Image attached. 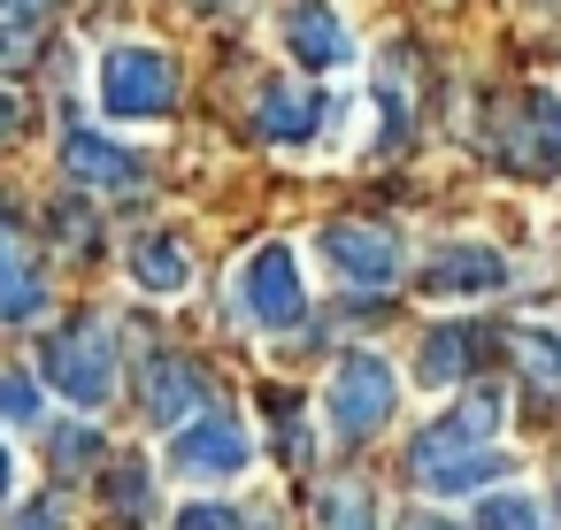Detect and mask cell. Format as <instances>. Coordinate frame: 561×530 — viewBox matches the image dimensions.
Masks as SVG:
<instances>
[{
    "mask_svg": "<svg viewBox=\"0 0 561 530\" xmlns=\"http://www.w3.org/2000/svg\"><path fill=\"white\" fill-rule=\"evenodd\" d=\"M239 308L262 323V331H293L308 315V292H300V262L293 246H262L247 269H239Z\"/></svg>",
    "mask_w": 561,
    "mask_h": 530,
    "instance_id": "cell-6",
    "label": "cell"
},
{
    "mask_svg": "<svg viewBox=\"0 0 561 530\" xmlns=\"http://www.w3.org/2000/svg\"><path fill=\"white\" fill-rule=\"evenodd\" d=\"M285 47H293V62H308V70L354 62V39H346V24H339V9H323V0H293V9H285Z\"/></svg>",
    "mask_w": 561,
    "mask_h": 530,
    "instance_id": "cell-11",
    "label": "cell"
},
{
    "mask_svg": "<svg viewBox=\"0 0 561 530\" xmlns=\"http://www.w3.org/2000/svg\"><path fill=\"white\" fill-rule=\"evenodd\" d=\"M24 62H32V24L0 16V70H24Z\"/></svg>",
    "mask_w": 561,
    "mask_h": 530,
    "instance_id": "cell-23",
    "label": "cell"
},
{
    "mask_svg": "<svg viewBox=\"0 0 561 530\" xmlns=\"http://www.w3.org/2000/svg\"><path fill=\"white\" fill-rule=\"evenodd\" d=\"M423 492H438V499H454V492H484L492 476H515V461L507 453H492V446H469V453H446V461H423V469H408Z\"/></svg>",
    "mask_w": 561,
    "mask_h": 530,
    "instance_id": "cell-14",
    "label": "cell"
},
{
    "mask_svg": "<svg viewBox=\"0 0 561 530\" xmlns=\"http://www.w3.org/2000/svg\"><path fill=\"white\" fill-rule=\"evenodd\" d=\"M0 415H9V423H39V392L24 377H0Z\"/></svg>",
    "mask_w": 561,
    "mask_h": 530,
    "instance_id": "cell-24",
    "label": "cell"
},
{
    "mask_svg": "<svg viewBox=\"0 0 561 530\" xmlns=\"http://www.w3.org/2000/svg\"><path fill=\"white\" fill-rule=\"evenodd\" d=\"M101 108L116 124H147L178 108V62L162 47H108L101 55Z\"/></svg>",
    "mask_w": 561,
    "mask_h": 530,
    "instance_id": "cell-3",
    "label": "cell"
},
{
    "mask_svg": "<svg viewBox=\"0 0 561 530\" xmlns=\"http://www.w3.org/2000/svg\"><path fill=\"white\" fill-rule=\"evenodd\" d=\"M201 407H208V377L185 354H147V423L170 430V423H193Z\"/></svg>",
    "mask_w": 561,
    "mask_h": 530,
    "instance_id": "cell-10",
    "label": "cell"
},
{
    "mask_svg": "<svg viewBox=\"0 0 561 530\" xmlns=\"http://www.w3.org/2000/svg\"><path fill=\"white\" fill-rule=\"evenodd\" d=\"M316 530H377V499L362 484H331L316 499Z\"/></svg>",
    "mask_w": 561,
    "mask_h": 530,
    "instance_id": "cell-18",
    "label": "cell"
},
{
    "mask_svg": "<svg viewBox=\"0 0 561 530\" xmlns=\"http://www.w3.org/2000/svg\"><path fill=\"white\" fill-rule=\"evenodd\" d=\"M0 499H9V446H0Z\"/></svg>",
    "mask_w": 561,
    "mask_h": 530,
    "instance_id": "cell-30",
    "label": "cell"
},
{
    "mask_svg": "<svg viewBox=\"0 0 561 530\" xmlns=\"http://www.w3.org/2000/svg\"><path fill=\"white\" fill-rule=\"evenodd\" d=\"M178 530H239V522H231V507H193V515H178Z\"/></svg>",
    "mask_w": 561,
    "mask_h": 530,
    "instance_id": "cell-26",
    "label": "cell"
},
{
    "mask_svg": "<svg viewBox=\"0 0 561 530\" xmlns=\"http://www.w3.org/2000/svg\"><path fill=\"white\" fill-rule=\"evenodd\" d=\"M101 499H108L124 522H139V515H147V499H154V484H147V469H139V461H124V469L101 484Z\"/></svg>",
    "mask_w": 561,
    "mask_h": 530,
    "instance_id": "cell-21",
    "label": "cell"
},
{
    "mask_svg": "<svg viewBox=\"0 0 561 530\" xmlns=\"http://www.w3.org/2000/svg\"><path fill=\"white\" fill-rule=\"evenodd\" d=\"M47 446H55V469H62V476H78V469L101 453V430H93V423H70V430H55Z\"/></svg>",
    "mask_w": 561,
    "mask_h": 530,
    "instance_id": "cell-22",
    "label": "cell"
},
{
    "mask_svg": "<svg viewBox=\"0 0 561 530\" xmlns=\"http://www.w3.org/2000/svg\"><path fill=\"white\" fill-rule=\"evenodd\" d=\"M323 108L331 101H316V93H293V85H262V139H277V147H300V139H316V124H323Z\"/></svg>",
    "mask_w": 561,
    "mask_h": 530,
    "instance_id": "cell-15",
    "label": "cell"
},
{
    "mask_svg": "<svg viewBox=\"0 0 561 530\" xmlns=\"http://www.w3.org/2000/svg\"><path fill=\"white\" fill-rule=\"evenodd\" d=\"M500 407H507V392L500 384H477L454 415H438L431 430H415V446H408V469H423V461H446V453H469V446H492V430H500Z\"/></svg>",
    "mask_w": 561,
    "mask_h": 530,
    "instance_id": "cell-8",
    "label": "cell"
},
{
    "mask_svg": "<svg viewBox=\"0 0 561 530\" xmlns=\"http://www.w3.org/2000/svg\"><path fill=\"white\" fill-rule=\"evenodd\" d=\"M392 400H400L392 361H385V354H369V346H354V354L331 369L323 415H331V430H339L346 446H362V438H377V430L392 423Z\"/></svg>",
    "mask_w": 561,
    "mask_h": 530,
    "instance_id": "cell-2",
    "label": "cell"
},
{
    "mask_svg": "<svg viewBox=\"0 0 561 530\" xmlns=\"http://www.w3.org/2000/svg\"><path fill=\"white\" fill-rule=\"evenodd\" d=\"M39 377H47L55 392H70L78 407H108V392H116V331H108L101 315L55 323L47 346H39Z\"/></svg>",
    "mask_w": 561,
    "mask_h": 530,
    "instance_id": "cell-1",
    "label": "cell"
},
{
    "mask_svg": "<svg viewBox=\"0 0 561 530\" xmlns=\"http://www.w3.org/2000/svg\"><path fill=\"white\" fill-rule=\"evenodd\" d=\"M62 522H70V507H62V499H32L9 530H62Z\"/></svg>",
    "mask_w": 561,
    "mask_h": 530,
    "instance_id": "cell-25",
    "label": "cell"
},
{
    "mask_svg": "<svg viewBox=\"0 0 561 530\" xmlns=\"http://www.w3.org/2000/svg\"><path fill=\"white\" fill-rule=\"evenodd\" d=\"M323 262L354 292H385L400 277V231H385V223H331L323 231Z\"/></svg>",
    "mask_w": 561,
    "mask_h": 530,
    "instance_id": "cell-7",
    "label": "cell"
},
{
    "mask_svg": "<svg viewBox=\"0 0 561 530\" xmlns=\"http://www.w3.org/2000/svg\"><path fill=\"white\" fill-rule=\"evenodd\" d=\"M507 346H515V361H523L538 384H561V331H546V323H523V331H507Z\"/></svg>",
    "mask_w": 561,
    "mask_h": 530,
    "instance_id": "cell-19",
    "label": "cell"
},
{
    "mask_svg": "<svg viewBox=\"0 0 561 530\" xmlns=\"http://www.w3.org/2000/svg\"><path fill=\"white\" fill-rule=\"evenodd\" d=\"M9 131H16V101H9V93H0V139H9Z\"/></svg>",
    "mask_w": 561,
    "mask_h": 530,
    "instance_id": "cell-29",
    "label": "cell"
},
{
    "mask_svg": "<svg viewBox=\"0 0 561 530\" xmlns=\"http://www.w3.org/2000/svg\"><path fill=\"white\" fill-rule=\"evenodd\" d=\"M477 346H484V331H477V323H446V331H431V338H423L415 377H423V384H454V377H469V369H477Z\"/></svg>",
    "mask_w": 561,
    "mask_h": 530,
    "instance_id": "cell-16",
    "label": "cell"
},
{
    "mask_svg": "<svg viewBox=\"0 0 561 530\" xmlns=\"http://www.w3.org/2000/svg\"><path fill=\"white\" fill-rule=\"evenodd\" d=\"M55 9V0H0V16H24V24H39Z\"/></svg>",
    "mask_w": 561,
    "mask_h": 530,
    "instance_id": "cell-27",
    "label": "cell"
},
{
    "mask_svg": "<svg viewBox=\"0 0 561 530\" xmlns=\"http://www.w3.org/2000/svg\"><path fill=\"white\" fill-rule=\"evenodd\" d=\"M254 461V438L239 430V415H193V423H178V438H170V469L178 476H193V484H216V476H239Z\"/></svg>",
    "mask_w": 561,
    "mask_h": 530,
    "instance_id": "cell-5",
    "label": "cell"
},
{
    "mask_svg": "<svg viewBox=\"0 0 561 530\" xmlns=\"http://www.w3.org/2000/svg\"><path fill=\"white\" fill-rule=\"evenodd\" d=\"M400 530H454V522H446V515H408Z\"/></svg>",
    "mask_w": 561,
    "mask_h": 530,
    "instance_id": "cell-28",
    "label": "cell"
},
{
    "mask_svg": "<svg viewBox=\"0 0 561 530\" xmlns=\"http://www.w3.org/2000/svg\"><path fill=\"white\" fill-rule=\"evenodd\" d=\"M507 285V262L492 254V246H438L431 262H423V292L431 300H484V292H500Z\"/></svg>",
    "mask_w": 561,
    "mask_h": 530,
    "instance_id": "cell-9",
    "label": "cell"
},
{
    "mask_svg": "<svg viewBox=\"0 0 561 530\" xmlns=\"http://www.w3.org/2000/svg\"><path fill=\"white\" fill-rule=\"evenodd\" d=\"M62 170H70L78 185H93V193H124V185H139V162H131L124 147H108L101 131H70V139H62Z\"/></svg>",
    "mask_w": 561,
    "mask_h": 530,
    "instance_id": "cell-13",
    "label": "cell"
},
{
    "mask_svg": "<svg viewBox=\"0 0 561 530\" xmlns=\"http://www.w3.org/2000/svg\"><path fill=\"white\" fill-rule=\"evenodd\" d=\"M47 308V277L24 246V231L9 223V208H0V323H32Z\"/></svg>",
    "mask_w": 561,
    "mask_h": 530,
    "instance_id": "cell-12",
    "label": "cell"
},
{
    "mask_svg": "<svg viewBox=\"0 0 561 530\" xmlns=\"http://www.w3.org/2000/svg\"><path fill=\"white\" fill-rule=\"evenodd\" d=\"M492 147H500V162H507L515 177H553V170H561V101H553V93L507 101Z\"/></svg>",
    "mask_w": 561,
    "mask_h": 530,
    "instance_id": "cell-4",
    "label": "cell"
},
{
    "mask_svg": "<svg viewBox=\"0 0 561 530\" xmlns=\"http://www.w3.org/2000/svg\"><path fill=\"white\" fill-rule=\"evenodd\" d=\"M131 269H139V285L147 292H185V277H193V254L178 246V239H139V254H131Z\"/></svg>",
    "mask_w": 561,
    "mask_h": 530,
    "instance_id": "cell-17",
    "label": "cell"
},
{
    "mask_svg": "<svg viewBox=\"0 0 561 530\" xmlns=\"http://www.w3.org/2000/svg\"><path fill=\"white\" fill-rule=\"evenodd\" d=\"M477 530H553V522H546V507L530 492H492L477 507Z\"/></svg>",
    "mask_w": 561,
    "mask_h": 530,
    "instance_id": "cell-20",
    "label": "cell"
}]
</instances>
